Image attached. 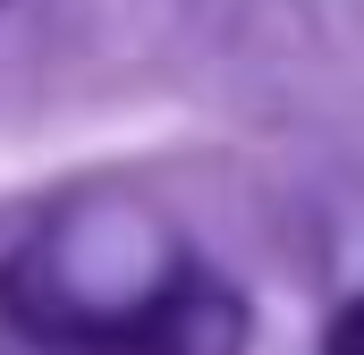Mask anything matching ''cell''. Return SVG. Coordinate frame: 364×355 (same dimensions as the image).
Returning <instances> with one entry per match:
<instances>
[{"label":"cell","instance_id":"1","mask_svg":"<svg viewBox=\"0 0 364 355\" xmlns=\"http://www.w3.org/2000/svg\"><path fill=\"white\" fill-rule=\"evenodd\" d=\"M9 313L43 355H246V305L229 288H212L203 271H178L161 288H144L119 313L68 305L60 288H43L34 271H9Z\"/></svg>","mask_w":364,"mask_h":355},{"label":"cell","instance_id":"2","mask_svg":"<svg viewBox=\"0 0 364 355\" xmlns=\"http://www.w3.org/2000/svg\"><path fill=\"white\" fill-rule=\"evenodd\" d=\"M322 355H364V296L331 322V339H322Z\"/></svg>","mask_w":364,"mask_h":355}]
</instances>
